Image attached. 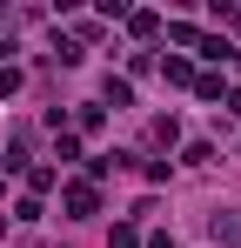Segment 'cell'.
<instances>
[{
  "label": "cell",
  "instance_id": "cell-1",
  "mask_svg": "<svg viewBox=\"0 0 241 248\" xmlns=\"http://www.w3.org/2000/svg\"><path fill=\"white\" fill-rule=\"evenodd\" d=\"M214 235H221V242H241V208H228V215H214Z\"/></svg>",
  "mask_w": 241,
  "mask_h": 248
},
{
  "label": "cell",
  "instance_id": "cell-2",
  "mask_svg": "<svg viewBox=\"0 0 241 248\" xmlns=\"http://www.w3.org/2000/svg\"><path fill=\"white\" fill-rule=\"evenodd\" d=\"M67 208H74V215H94V188L74 181V188H67Z\"/></svg>",
  "mask_w": 241,
  "mask_h": 248
},
{
  "label": "cell",
  "instance_id": "cell-3",
  "mask_svg": "<svg viewBox=\"0 0 241 248\" xmlns=\"http://www.w3.org/2000/svg\"><path fill=\"white\" fill-rule=\"evenodd\" d=\"M154 248H174V242H167V235H154Z\"/></svg>",
  "mask_w": 241,
  "mask_h": 248
}]
</instances>
